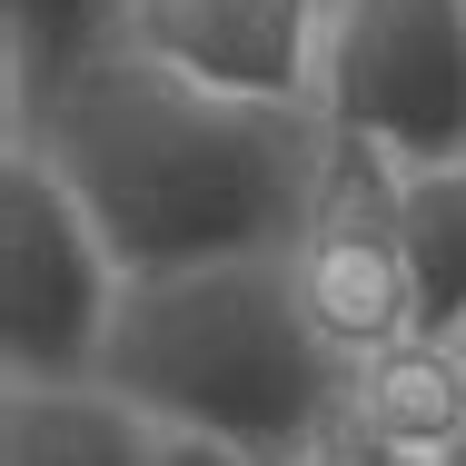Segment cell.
<instances>
[{
  "instance_id": "1",
  "label": "cell",
  "mask_w": 466,
  "mask_h": 466,
  "mask_svg": "<svg viewBox=\"0 0 466 466\" xmlns=\"http://www.w3.org/2000/svg\"><path fill=\"white\" fill-rule=\"evenodd\" d=\"M10 129L90 198L129 279L288 258L328 169V119L198 90L139 50H90L50 90L10 99Z\"/></svg>"
},
{
  "instance_id": "2",
  "label": "cell",
  "mask_w": 466,
  "mask_h": 466,
  "mask_svg": "<svg viewBox=\"0 0 466 466\" xmlns=\"http://www.w3.org/2000/svg\"><path fill=\"white\" fill-rule=\"evenodd\" d=\"M99 387H119L159 437H208L248 466H298L348 427V358L318 338L288 258L129 279Z\"/></svg>"
},
{
  "instance_id": "3",
  "label": "cell",
  "mask_w": 466,
  "mask_h": 466,
  "mask_svg": "<svg viewBox=\"0 0 466 466\" xmlns=\"http://www.w3.org/2000/svg\"><path fill=\"white\" fill-rule=\"evenodd\" d=\"M129 268L90 218V198L60 179L20 129L0 159V358L10 387H80L109 358Z\"/></svg>"
},
{
  "instance_id": "4",
  "label": "cell",
  "mask_w": 466,
  "mask_h": 466,
  "mask_svg": "<svg viewBox=\"0 0 466 466\" xmlns=\"http://www.w3.org/2000/svg\"><path fill=\"white\" fill-rule=\"evenodd\" d=\"M318 119L397 169L466 159V0H338Z\"/></svg>"
},
{
  "instance_id": "5",
  "label": "cell",
  "mask_w": 466,
  "mask_h": 466,
  "mask_svg": "<svg viewBox=\"0 0 466 466\" xmlns=\"http://www.w3.org/2000/svg\"><path fill=\"white\" fill-rule=\"evenodd\" d=\"M397 159L368 139H338L328 129V169L308 198V228L288 248V279L308 298L318 338L358 368L377 348L417 338V279H407V228H397Z\"/></svg>"
},
{
  "instance_id": "6",
  "label": "cell",
  "mask_w": 466,
  "mask_h": 466,
  "mask_svg": "<svg viewBox=\"0 0 466 466\" xmlns=\"http://www.w3.org/2000/svg\"><path fill=\"white\" fill-rule=\"evenodd\" d=\"M328 10L338 0H119V50L179 70L198 90L268 99V109H318V60H328Z\"/></svg>"
},
{
  "instance_id": "7",
  "label": "cell",
  "mask_w": 466,
  "mask_h": 466,
  "mask_svg": "<svg viewBox=\"0 0 466 466\" xmlns=\"http://www.w3.org/2000/svg\"><path fill=\"white\" fill-rule=\"evenodd\" d=\"M348 427L377 437V447H407V457H437L457 447L466 427V338H397L348 368Z\"/></svg>"
},
{
  "instance_id": "8",
  "label": "cell",
  "mask_w": 466,
  "mask_h": 466,
  "mask_svg": "<svg viewBox=\"0 0 466 466\" xmlns=\"http://www.w3.org/2000/svg\"><path fill=\"white\" fill-rule=\"evenodd\" d=\"M159 427L119 387H10L0 397V466H159Z\"/></svg>"
},
{
  "instance_id": "9",
  "label": "cell",
  "mask_w": 466,
  "mask_h": 466,
  "mask_svg": "<svg viewBox=\"0 0 466 466\" xmlns=\"http://www.w3.org/2000/svg\"><path fill=\"white\" fill-rule=\"evenodd\" d=\"M397 228H407L417 328L427 338H466V159L407 169L397 179Z\"/></svg>"
},
{
  "instance_id": "10",
  "label": "cell",
  "mask_w": 466,
  "mask_h": 466,
  "mask_svg": "<svg viewBox=\"0 0 466 466\" xmlns=\"http://www.w3.org/2000/svg\"><path fill=\"white\" fill-rule=\"evenodd\" d=\"M109 30H119V0H10V99L50 90L60 70L109 50Z\"/></svg>"
},
{
  "instance_id": "11",
  "label": "cell",
  "mask_w": 466,
  "mask_h": 466,
  "mask_svg": "<svg viewBox=\"0 0 466 466\" xmlns=\"http://www.w3.org/2000/svg\"><path fill=\"white\" fill-rule=\"evenodd\" d=\"M318 466H437V457H407V447H377V437H358V427H338V437L318 447Z\"/></svg>"
},
{
  "instance_id": "12",
  "label": "cell",
  "mask_w": 466,
  "mask_h": 466,
  "mask_svg": "<svg viewBox=\"0 0 466 466\" xmlns=\"http://www.w3.org/2000/svg\"><path fill=\"white\" fill-rule=\"evenodd\" d=\"M159 466H248V457H228V447H208V437H169Z\"/></svg>"
},
{
  "instance_id": "13",
  "label": "cell",
  "mask_w": 466,
  "mask_h": 466,
  "mask_svg": "<svg viewBox=\"0 0 466 466\" xmlns=\"http://www.w3.org/2000/svg\"><path fill=\"white\" fill-rule=\"evenodd\" d=\"M447 466H466V427H457V447H447Z\"/></svg>"
},
{
  "instance_id": "14",
  "label": "cell",
  "mask_w": 466,
  "mask_h": 466,
  "mask_svg": "<svg viewBox=\"0 0 466 466\" xmlns=\"http://www.w3.org/2000/svg\"><path fill=\"white\" fill-rule=\"evenodd\" d=\"M298 466H318V457H298Z\"/></svg>"
}]
</instances>
